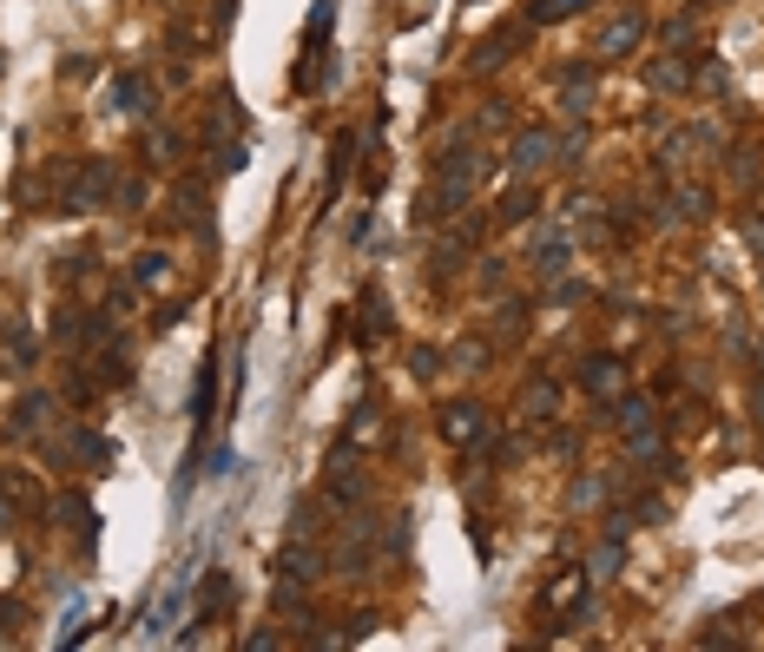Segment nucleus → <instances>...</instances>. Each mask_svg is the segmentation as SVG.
<instances>
[{
	"mask_svg": "<svg viewBox=\"0 0 764 652\" xmlns=\"http://www.w3.org/2000/svg\"><path fill=\"white\" fill-rule=\"evenodd\" d=\"M132 284H165V251H139V264H132Z\"/></svg>",
	"mask_w": 764,
	"mask_h": 652,
	"instance_id": "nucleus-12",
	"label": "nucleus"
},
{
	"mask_svg": "<svg viewBox=\"0 0 764 652\" xmlns=\"http://www.w3.org/2000/svg\"><path fill=\"white\" fill-rule=\"evenodd\" d=\"M389 323H396V317H389V303L369 290V297H363V330H356V336H363V343H376V336H389Z\"/></svg>",
	"mask_w": 764,
	"mask_h": 652,
	"instance_id": "nucleus-9",
	"label": "nucleus"
},
{
	"mask_svg": "<svg viewBox=\"0 0 764 652\" xmlns=\"http://www.w3.org/2000/svg\"><path fill=\"white\" fill-rule=\"evenodd\" d=\"M521 218H534V198H527V191H508V198H501V224H521Z\"/></svg>",
	"mask_w": 764,
	"mask_h": 652,
	"instance_id": "nucleus-15",
	"label": "nucleus"
},
{
	"mask_svg": "<svg viewBox=\"0 0 764 652\" xmlns=\"http://www.w3.org/2000/svg\"><path fill=\"white\" fill-rule=\"evenodd\" d=\"M580 389H587V396H620L626 389V369L613 363V356H587V363H580Z\"/></svg>",
	"mask_w": 764,
	"mask_h": 652,
	"instance_id": "nucleus-4",
	"label": "nucleus"
},
{
	"mask_svg": "<svg viewBox=\"0 0 764 652\" xmlns=\"http://www.w3.org/2000/svg\"><path fill=\"white\" fill-rule=\"evenodd\" d=\"M350 165H356V132H343V139H336V159H330V191H343Z\"/></svg>",
	"mask_w": 764,
	"mask_h": 652,
	"instance_id": "nucleus-11",
	"label": "nucleus"
},
{
	"mask_svg": "<svg viewBox=\"0 0 764 652\" xmlns=\"http://www.w3.org/2000/svg\"><path fill=\"white\" fill-rule=\"evenodd\" d=\"M40 415H47V396H27V402H20V415H14V435H33V429H40Z\"/></svg>",
	"mask_w": 764,
	"mask_h": 652,
	"instance_id": "nucleus-14",
	"label": "nucleus"
},
{
	"mask_svg": "<svg viewBox=\"0 0 764 652\" xmlns=\"http://www.w3.org/2000/svg\"><path fill=\"white\" fill-rule=\"evenodd\" d=\"M620 429H626V448L633 455H659V422L646 402H620Z\"/></svg>",
	"mask_w": 764,
	"mask_h": 652,
	"instance_id": "nucleus-3",
	"label": "nucleus"
},
{
	"mask_svg": "<svg viewBox=\"0 0 764 652\" xmlns=\"http://www.w3.org/2000/svg\"><path fill=\"white\" fill-rule=\"evenodd\" d=\"M330 494L350 508V501H363V475H356V462H336V475H330Z\"/></svg>",
	"mask_w": 764,
	"mask_h": 652,
	"instance_id": "nucleus-10",
	"label": "nucleus"
},
{
	"mask_svg": "<svg viewBox=\"0 0 764 652\" xmlns=\"http://www.w3.org/2000/svg\"><path fill=\"white\" fill-rule=\"evenodd\" d=\"M106 191H112V165L106 159H86L80 178L66 185V211H99V205H106Z\"/></svg>",
	"mask_w": 764,
	"mask_h": 652,
	"instance_id": "nucleus-2",
	"label": "nucleus"
},
{
	"mask_svg": "<svg viewBox=\"0 0 764 652\" xmlns=\"http://www.w3.org/2000/svg\"><path fill=\"white\" fill-rule=\"evenodd\" d=\"M639 33H646V20H639V14H620L613 27L600 33V53H606V60H620V53H633V40H639Z\"/></svg>",
	"mask_w": 764,
	"mask_h": 652,
	"instance_id": "nucleus-8",
	"label": "nucleus"
},
{
	"mask_svg": "<svg viewBox=\"0 0 764 652\" xmlns=\"http://www.w3.org/2000/svg\"><path fill=\"white\" fill-rule=\"evenodd\" d=\"M442 435H448V442H481V435H488V422H481V409L455 402V409L442 415Z\"/></svg>",
	"mask_w": 764,
	"mask_h": 652,
	"instance_id": "nucleus-7",
	"label": "nucleus"
},
{
	"mask_svg": "<svg viewBox=\"0 0 764 652\" xmlns=\"http://www.w3.org/2000/svg\"><path fill=\"white\" fill-rule=\"evenodd\" d=\"M527 415H541V422L554 415V389H547V382H541V389H527Z\"/></svg>",
	"mask_w": 764,
	"mask_h": 652,
	"instance_id": "nucleus-17",
	"label": "nucleus"
},
{
	"mask_svg": "<svg viewBox=\"0 0 764 652\" xmlns=\"http://www.w3.org/2000/svg\"><path fill=\"white\" fill-rule=\"evenodd\" d=\"M580 7H587V0H534V7H527V14L541 20V27H554V20H567V14H580Z\"/></svg>",
	"mask_w": 764,
	"mask_h": 652,
	"instance_id": "nucleus-13",
	"label": "nucleus"
},
{
	"mask_svg": "<svg viewBox=\"0 0 764 652\" xmlns=\"http://www.w3.org/2000/svg\"><path fill=\"white\" fill-rule=\"evenodd\" d=\"M653 86H659V93H679V86H685V66H653Z\"/></svg>",
	"mask_w": 764,
	"mask_h": 652,
	"instance_id": "nucleus-16",
	"label": "nucleus"
},
{
	"mask_svg": "<svg viewBox=\"0 0 764 652\" xmlns=\"http://www.w3.org/2000/svg\"><path fill=\"white\" fill-rule=\"evenodd\" d=\"M468 191H475V159H468V145H448L442 165H435V178H429V191H422V211H415V218L422 224L455 218V211L468 205Z\"/></svg>",
	"mask_w": 764,
	"mask_h": 652,
	"instance_id": "nucleus-1",
	"label": "nucleus"
},
{
	"mask_svg": "<svg viewBox=\"0 0 764 652\" xmlns=\"http://www.w3.org/2000/svg\"><path fill=\"white\" fill-rule=\"evenodd\" d=\"M738 231H745V244L764 257V218H758V211H745V224H738Z\"/></svg>",
	"mask_w": 764,
	"mask_h": 652,
	"instance_id": "nucleus-18",
	"label": "nucleus"
},
{
	"mask_svg": "<svg viewBox=\"0 0 764 652\" xmlns=\"http://www.w3.org/2000/svg\"><path fill=\"white\" fill-rule=\"evenodd\" d=\"M547 152H554V132H521V139H514V172H541V165H547Z\"/></svg>",
	"mask_w": 764,
	"mask_h": 652,
	"instance_id": "nucleus-6",
	"label": "nucleus"
},
{
	"mask_svg": "<svg viewBox=\"0 0 764 652\" xmlns=\"http://www.w3.org/2000/svg\"><path fill=\"white\" fill-rule=\"evenodd\" d=\"M145 93H152V86H145V73H119V80L106 86V106L112 112H145V106H152Z\"/></svg>",
	"mask_w": 764,
	"mask_h": 652,
	"instance_id": "nucleus-5",
	"label": "nucleus"
}]
</instances>
